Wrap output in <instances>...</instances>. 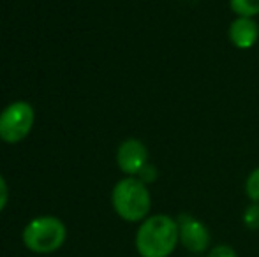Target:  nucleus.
I'll return each mask as SVG.
<instances>
[{
    "label": "nucleus",
    "instance_id": "1",
    "mask_svg": "<svg viewBox=\"0 0 259 257\" xmlns=\"http://www.w3.org/2000/svg\"><path fill=\"white\" fill-rule=\"evenodd\" d=\"M178 224L169 215H154L143 220L136 233V250L141 257H169L177 248Z\"/></svg>",
    "mask_w": 259,
    "mask_h": 257
},
{
    "label": "nucleus",
    "instance_id": "3",
    "mask_svg": "<svg viewBox=\"0 0 259 257\" xmlns=\"http://www.w3.org/2000/svg\"><path fill=\"white\" fill-rule=\"evenodd\" d=\"M67 231L57 217H37L30 220L23 229V243L35 254H52L64 245Z\"/></svg>",
    "mask_w": 259,
    "mask_h": 257
},
{
    "label": "nucleus",
    "instance_id": "8",
    "mask_svg": "<svg viewBox=\"0 0 259 257\" xmlns=\"http://www.w3.org/2000/svg\"><path fill=\"white\" fill-rule=\"evenodd\" d=\"M229 7L240 18L259 16V0H229Z\"/></svg>",
    "mask_w": 259,
    "mask_h": 257
},
{
    "label": "nucleus",
    "instance_id": "13",
    "mask_svg": "<svg viewBox=\"0 0 259 257\" xmlns=\"http://www.w3.org/2000/svg\"><path fill=\"white\" fill-rule=\"evenodd\" d=\"M7 199H9V190H7V183H6V180L2 178V175H0V212H2V210L6 208Z\"/></svg>",
    "mask_w": 259,
    "mask_h": 257
},
{
    "label": "nucleus",
    "instance_id": "5",
    "mask_svg": "<svg viewBox=\"0 0 259 257\" xmlns=\"http://www.w3.org/2000/svg\"><path fill=\"white\" fill-rule=\"evenodd\" d=\"M178 224V238L184 248L192 254H201L210 245V231L201 220L194 219L192 215L182 213L177 219Z\"/></svg>",
    "mask_w": 259,
    "mask_h": 257
},
{
    "label": "nucleus",
    "instance_id": "11",
    "mask_svg": "<svg viewBox=\"0 0 259 257\" xmlns=\"http://www.w3.org/2000/svg\"><path fill=\"white\" fill-rule=\"evenodd\" d=\"M138 178H140L143 183H152V182H155V178H157V169H155V166L147 164L143 169H141L140 173H138Z\"/></svg>",
    "mask_w": 259,
    "mask_h": 257
},
{
    "label": "nucleus",
    "instance_id": "4",
    "mask_svg": "<svg viewBox=\"0 0 259 257\" xmlns=\"http://www.w3.org/2000/svg\"><path fill=\"white\" fill-rule=\"evenodd\" d=\"M34 110L25 100H18L0 113V139L4 143H20L28 136L34 125Z\"/></svg>",
    "mask_w": 259,
    "mask_h": 257
},
{
    "label": "nucleus",
    "instance_id": "6",
    "mask_svg": "<svg viewBox=\"0 0 259 257\" xmlns=\"http://www.w3.org/2000/svg\"><path fill=\"white\" fill-rule=\"evenodd\" d=\"M116 164L125 175L136 176L148 164V150L136 137L122 141L116 150Z\"/></svg>",
    "mask_w": 259,
    "mask_h": 257
},
{
    "label": "nucleus",
    "instance_id": "9",
    "mask_svg": "<svg viewBox=\"0 0 259 257\" xmlns=\"http://www.w3.org/2000/svg\"><path fill=\"white\" fill-rule=\"evenodd\" d=\"M242 219L247 229H250V231L259 229V204L257 202H252L250 206H247Z\"/></svg>",
    "mask_w": 259,
    "mask_h": 257
},
{
    "label": "nucleus",
    "instance_id": "10",
    "mask_svg": "<svg viewBox=\"0 0 259 257\" xmlns=\"http://www.w3.org/2000/svg\"><path fill=\"white\" fill-rule=\"evenodd\" d=\"M245 192H247V195H249L250 201L257 202L259 204V168H256L249 176H247Z\"/></svg>",
    "mask_w": 259,
    "mask_h": 257
},
{
    "label": "nucleus",
    "instance_id": "7",
    "mask_svg": "<svg viewBox=\"0 0 259 257\" xmlns=\"http://www.w3.org/2000/svg\"><path fill=\"white\" fill-rule=\"evenodd\" d=\"M229 41L235 48L249 49L256 44L259 37V27L254 21V18H236L229 25Z\"/></svg>",
    "mask_w": 259,
    "mask_h": 257
},
{
    "label": "nucleus",
    "instance_id": "12",
    "mask_svg": "<svg viewBox=\"0 0 259 257\" xmlns=\"http://www.w3.org/2000/svg\"><path fill=\"white\" fill-rule=\"evenodd\" d=\"M208 257H236V252L229 245H217L210 250Z\"/></svg>",
    "mask_w": 259,
    "mask_h": 257
},
{
    "label": "nucleus",
    "instance_id": "2",
    "mask_svg": "<svg viewBox=\"0 0 259 257\" xmlns=\"http://www.w3.org/2000/svg\"><path fill=\"white\" fill-rule=\"evenodd\" d=\"M111 202L116 215L127 222L145 220L152 206L147 183H143L140 178H134V176L123 178L116 183L111 194Z\"/></svg>",
    "mask_w": 259,
    "mask_h": 257
}]
</instances>
